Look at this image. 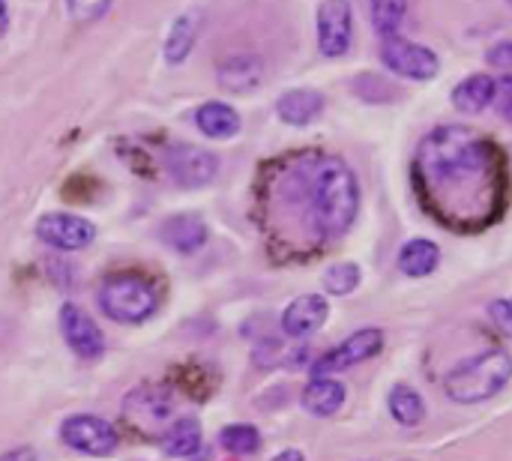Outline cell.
Wrapping results in <instances>:
<instances>
[{
  "label": "cell",
  "instance_id": "1",
  "mask_svg": "<svg viewBox=\"0 0 512 461\" xmlns=\"http://www.w3.org/2000/svg\"><path fill=\"white\" fill-rule=\"evenodd\" d=\"M414 183L423 207L453 231L498 222L510 192L504 153L468 126H438L420 141Z\"/></svg>",
  "mask_w": 512,
  "mask_h": 461
},
{
  "label": "cell",
  "instance_id": "2",
  "mask_svg": "<svg viewBox=\"0 0 512 461\" xmlns=\"http://www.w3.org/2000/svg\"><path fill=\"white\" fill-rule=\"evenodd\" d=\"M294 177L315 228L324 237H342L360 210V186L348 162L339 156H306Z\"/></svg>",
  "mask_w": 512,
  "mask_h": 461
},
{
  "label": "cell",
  "instance_id": "3",
  "mask_svg": "<svg viewBox=\"0 0 512 461\" xmlns=\"http://www.w3.org/2000/svg\"><path fill=\"white\" fill-rule=\"evenodd\" d=\"M512 378V357L504 348L483 351L468 363H459L444 378V393L459 405H477L498 396Z\"/></svg>",
  "mask_w": 512,
  "mask_h": 461
},
{
  "label": "cell",
  "instance_id": "4",
  "mask_svg": "<svg viewBox=\"0 0 512 461\" xmlns=\"http://www.w3.org/2000/svg\"><path fill=\"white\" fill-rule=\"evenodd\" d=\"M99 309L117 324H144L159 309V291L138 273H114L99 285Z\"/></svg>",
  "mask_w": 512,
  "mask_h": 461
},
{
  "label": "cell",
  "instance_id": "5",
  "mask_svg": "<svg viewBox=\"0 0 512 461\" xmlns=\"http://www.w3.org/2000/svg\"><path fill=\"white\" fill-rule=\"evenodd\" d=\"M381 63L399 75V78H408V81H432L441 69V60L432 48L420 45V42H411L405 39L402 33L399 36H390V39H381Z\"/></svg>",
  "mask_w": 512,
  "mask_h": 461
},
{
  "label": "cell",
  "instance_id": "6",
  "mask_svg": "<svg viewBox=\"0 0 512 461\" xmlns=\"http://www.w3.org/2000/svg\"><path fill=\"white\" fill-rule=\"evenodd\" d=\"M174 411V399L168 390L162 387H138L126 396L123 402V417L129 420V426H135L144 435H156V432H168V417Z\"/></svg>",
  "mask_w": 512,
  "mask_h": 461
},
{
  "label": "cell",
  "instance_id": "7",
  "mask_svg": "<svg viewBox=\"0 0 512 461\" xmlns=\"http://www.w3.org/2000/svg\"><path fill=\"white\" fill-rule=\"evenodd\" d=\"M60 438L66 447H72L75 453L84 456H108L117 447V429L93 414H75L69 420H63L60 426Z\"/></svg>",
  "mask_w": 512,
  "mask_h": 461
},
{
  "label": "cell",
  "instance_id": "8",
  "mask_svg": "<svg viewBox=\"0 0 512 461\" xmlns=\"http://www.w3.org/2000/svg\"><path fill=\"white\" fill-rule=\"evenodd\" d=\"M381 348H384V333L381 330H372V327L360 330V333L348 336L342 345H336L333 351H327L324 357H318L315 366H312V375L315 378H330L336 372H345V369H351L357 363L372 360L375 354H381Z\"/></svg>",
  "mask_w": 512,
  "mask_h": 461
},
{
  "label": "cell",
  "instance_id": "9",
  "mask_svg": "<svg viewBox=\"0 0 512 461\" xmlns=\"http://www.w3.org/2000/svg\"><path fill=\"white\" fill-rule=\"evenodd\" d=\"M165 165H168V174L174 177V183L183 189H201L219 174V159L210 150L192 147V144L171 147L165 156Z\"/></svg>",
  "mask_w": 512,
  "mask_h": 461
},
{
  "label": "cell",
  "instance_id": "10",
  "mask_svg": "<svg viewBox=\"0 0 512 461\" xmlns=\"http://www.w3.org/2000/svg\"><path fill=\"white\" fill-rule=\"evenodd\" d=\"M36 234H39V240H45L48 246L63 249V252H78L96 240L93 222L84 216H75V213H45L36 222Z\"/></svg>",
  "mask_w": 512,
  "mask_h": 461
},
{
  "label": "cell",
  "instance_id": "11",
  "mask_svg": "<svg viewBox=\"0 0 512 461\" xmlns=\"http://www.w3.org/2000/svg\"><path fill=\"white\" fill-rule=\"evenodd\" d=\"M354 15L348 0H324L318 6V48L324 57H342L351 48Z\"/></svg>",
  "mask_w": 512,
  "mask_h": 461
},
{
  "label": "cell",
  "instance_id": "12",
  "mask_svg": "<svg viewBox=\"0 0 512 461\" xmlns=\"http://www.w3.org/2000/svg\"><path fill=\"white\" fill-rule=\"evenodd\" d=\"M60 333L72 348V354H78L81 360H99L105 351V336L96 327V321L72 303L60 309Z\"/></svg>",
  "mask_w": 512,
  "mask_h": 461
},
{
  "label": "cell",
  "instance_id": "13",
  "mask_svg": "<svg viewBox=\"0 0 512 461\" xmlns=\"http://www.w3.org/2000/svg\"><path fill=\"white\" fill-rule=\"evenodd\" d=\"M330 315V303L321 294H303L282 312V330L291 339H306L324 327Z\"/></svg>",
  "mask_w": 512,
  "mask_h": 461
},
{
  "label": "cell",
  "instance_id": "14",
  "mask_svg": "<svg viewBox=\"0 0 512 461\" xmlns=\"http://www.w3.org/2000/svg\"><path fill=\"white\" fill-rule=\"evenodd\" d=\"M216 78L231 93H249L264 81V60L258 54H231L219 63Z\"/></svg>",
  "mask_w": 512,
  "mask_h": 461
},
{
  "label": "cell",
  "instance_id": "15",
  "mask_svg": "<svg viewBox=\"0 0 512 461\" xmlns=\"http://www.w3.org/2000/svg\"><path fill=\"white\" fill-rule=\"evenodd\" d=\"M324 93L300 87V90H288L279 96L276 102V114L288 123V126H309L324 114Z\"/></svg>",
  "mask_w": 512,
  "mask_h": 461
},
{
  "label": "cell",
  "instance_id": "16",
  "mask_svg": "<svg viewBox=\"0 0 512 461\" xmlns=\"http://www.w3.org/2000/svg\"><path fill=\"white\" fill-rule=\"evenodd\" d=\"M162 240L180 252V255H192L198 252L204 243H207V225L201 216H192V213H180V216H171L165 225H162Z\"/></svg>",
  "mask_w": 512,
  "mask_h": 461
},
{
  "label": "cell",
  "instance_id": "17",
  "mask_svg": "<svg viewBox=\"0 0 512 461\" xmlns=\"http://www.w3.org/2000/svg\"><path fill=\"white\" fill-rule=\"evenodd\" d=\"M498 96V81L486 72H477V75H468L462 78L456 87H453V105L462 111V114H480L486 111Z\"/></svg>",
  "mask_w": 512,
  "mask_h": 461
},
{
  "label": "cell",
  "instance_id": "18",
  "mask_svg": "<svg viewBox=\"0 0 512 461\" xmlns=\"http://www.w3.org/2000/svg\"><path fill=\"white\" fill-rule=\"evenodd\" d=\"M198 33H201V12L198 9H189V12L177 15L168 36H165V60L180 66L192 54V48L198 42Z\"/></svg>",
  "mask_w": 512,
  "mask_h": 461
},
{
  "label": "cell",
  "instance_id": "19",
  "mask_svg": "<svg viewBox=\"0 0 512 461\" xmlns=\"http://www.w3.org/2000/svg\"><path fill=\"white\" fill-rule=\"evenodd\" d=\"M345 384L333 378H312L303 390V408L315 417H333L345 405Z\"/></svg>",
  "mask_w": 512,
  "mask_h": 461
},
{
  "label": "cell",
  "instance_id": "20",
  "mask_svg": "<svg viewBox=\"0 0 512 461\" xmlns=\"http://www.w3.org/2000/svg\"><path fill=\"white\" fill-rule=\"evenodd\" d=\"M195 126L216 141L234 138L240 132V114L228 105V102H204L195 111Z\"/></svg>",
  "mask_w": 512,
  "mask_h": 461
},
{
  "label": "cell",
  "instance_id": "21",
  "mask_svg": "<svg viewBox=\"0 0 512 461\" xmlns=\"http://www.w3.org/2000/svg\"><path fill=\"white\" fill-rule=\"evenodd\" d=\"M441 264V249L438 243L426 240V237H417V240H408L399 252V270L411 279H423V276H432Z\"/></svg>",
  "mask_w": 512,
  "mask_h": 461
},
{
  "label": "cell",
  "instance_id": "22",
  "mask_svg": "<svg viewBox=\"0 0 512 461\" xmlns=\"http://www.w3.org/2000/svg\"><path fill=\"white\" fill-rule=\"evenodd\" d=\"M201 438H204L201 423L195 417H180L162 435V453L168 459H189L201 450Z\"/></svg>",
  "mask_w": 512,
  "mask_h": 461
},
{
  "label": "cell",
  "instance_id": "23",
  "mask_svg": "<svg viewBox=\"0 0 512 461\" xmlns=\"http://www.w3.org/2000/svg\"><path fill=\"white\" fill-rule=\"evenodd\" d=\"M387 408H390V417H393L399 426H405V429L420 426L423 417H426V402H423V396H420L414 387H408V384H396V387L390 390Z\"/></svg>",
  "mask_w": 512,
  "mask_h": 461
},
{
  "label": "cell",
  "instance_id": "24",
  "mask_svg": "<svg viewBox=\"0 0 512 461\" xmlns=\"http://www.w3.org/2000/svg\"><path fill=\"white\" fill-rule=\"evenodd\" d=\"M372 3V24L381 39L399 36V27L408 12V0H369Z\"/></svg>",
  "mask_w": 512,
  "mask_h": 461
},
{
  "label": "cell",
  "instance_id": "25",
  "mask_svg": "<svg viewBox=\"0 0 512 461\" xmlns=\"http://www.w3.org/2000/svg\"><path fill=\"white\" fill-rule=\"evenodd\" d=\"M219 444H222L228 453H234V456H249V453H255V450L261 447V435H258V429H255V426L237 423V426L222 429Z\"/></svg>",
  "mask_w": 512,
  "mask_h": 461
},
{
  "label": "cell",
  "instance_id": "26",
  "mask_svg": "<svg viewBox=\"0 0 512 461\" xmlns=\"http://www.w3.org/2000/svg\"><path fill=\"white\" fill-rule=\"evenodd\" d=\"M357 285H360V267L351 264V261L333 264L324 273V291L333 294V297H348L351 291H357Z\"/></svg>",
  "mask_w": 512,
  "mask_h": 461
},
{
  "label": "cell",
  "instance_id": "27",
  "mask_svg": "<svg viewBox=\"0 0 512 461\" xmlns=\"http://www.w3.org/2000/svg\"><path fill=\"white\" fill-rule=\"evenodd\" d=\"M108 6H111V0H66V9H69L72 21H78V24L99 21Z\"/></svg>",
  "mask_w": 512,
  "mask_h": 461
},
{
  "label": "cell",
  "instance_id": "28",
  "mask_svg": "<svg viewBox=\"0 0 512 461\" xmlns=\"http://www.w3.org/2000/svg\"><path fill=\"white\" fill-rule=\"evenodd\" d=\"M489 66H495L501 72V81L512 84V42H498L489 54H486Z\"/></svg>",
  "mask_w": 512,
  "mask_h": 461
},
{
  "label": "cell",
  "instance_id": "29",
  "mask_svg": "<svg viewBox=\"0 0 512 461\" xmlns=\"http://www.w3.org/2000/svg\"><path fill=\"white\" fill-rule=\"evenodd\" d=\"M489 315H492L495 327H498L504 336H510L512 339V300L510 297H504V300H495V303L489 306Z\"/></svg>",
  "mask_w": 512,
  "mask_h": 461
},
{
  "label": "cell",
  "instance_id": "30",
  "mask_svg": "<svg viewBox=\"0 0 512 461\" xmlns=\"http://www.w3.org/2000/svg\"><path fill=\"white\" fill-rule=\"evenodd\" d=\"M495 105H498L501 117L512 123V84L510 81H498V96H495Z\"/></svg>",
  "mask_w": 512,
  "mask_h": 461
},
{
  "label": "cell",
  "instance_id": "31",
  "mask_svg": "<svg viewBox=\"0 0 512 461\" xmlns=\"http://www.w3.org/2000/svg\"><path fill=\"white\" fill-rule=\"evenodd\" d=\"M0 461H36V456H33V450L24 447V450H15V453H6Z\"/></svg>",
  "mask_w": 512,
  "mask_h": 461
},
{
  "label": "cell",
  "instance_id": "32",
  "mask_svg": "<svg viewBox=\"0 0 512 461\" xmlns=\"http://www.w3.org/2000/svg\"><path fill=\"white\" fill-rule=\"evenodd\" d=\"M273 461H306V459H303V453H300V450H285V453H279Z\"/></svg>",
  "mask_w": 512,
  "mask_h": 461
},
{
  "label": "cell",
  "instance_id": "33",
  "mask_svg": "<svg viewBox=\"0 0 512 461\" xmlns=\"http://www.w3.org/2000/svg\"><path fill=\"white\" fill-rule=\"evenodd\" d=\"M9 27V9H6V0H0V36L6 33Z\"/></svg>",
  "mask_w": 512,
  "mask_h": 461
},
{
  "label": "cell",
  "instance_id": "34",
  "mask_svg": "<svg viewBox=\"0 0 512 461\" xmlns=\"http://www.w3.org/2000/svg\"><path fill=\"white\" fill-rule=\"evenodd\" d=\"M510 3H512V0H510Z\"/></svg>",
  "mask_w": 512,
  "mask_h": 461
}]
</instances>
